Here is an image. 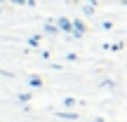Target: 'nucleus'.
Listing matches in <instances>:
<instances>
[]
</instances>
